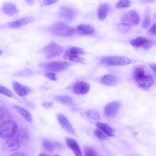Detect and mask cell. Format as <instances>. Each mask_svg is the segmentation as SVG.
Wrapping results in <instances>:
<instances>
[{
    "label": "cell",
    "instance_id": "cell-1",
    "mask_svg": "<svg viewBox=\"0 0 156 156\" xmlns=\"http://www.w3.org/2000/svg\"><path fill=\"white\" fill-rule=\"evenodd\" d=\"M48 30L53 34L62 37L71 36L75 33L74 28L61 22H57L51 26Z\"/></svg>",
    "mask_w": 156,
    "mask_h": 156
},
{
    "label": "cell",
    "instance_id": "cell-2",
    "mask_svg": "<svg viewBox=\"0 0 156 156\" xmlns=\"http://www.w3.org/2000/svg\"><path fill=\"white\" fill-rule=\"evenodd\" d=\"M17 129V125L14 121L5 120L0 124V136L8 139L12 137L16 134Z\"/></svg>",
    "mask_w": 156,
    "mask_h": 156
},
{
    "label": "cell",
    "instance_id": "cell-3",
    "mask_svg": "<svg viewBox=\"0 0 156 156\" xmlns=\"http://www.w3.org/2000/svg\"><path fill=\"white\" fill-rule=\"evenodd\" d=\"M102 63L112 66H122L130 64L131 60L129 58L123 56H106L101 58Z\"/></svg>",
    "mask_w": 156,
    "mask_h": 156
},
{
    "label": "cell",
    "instance_id": "cell-4",
    "mask_svg": "<svg viewBox=\"0 0 156 156\" xmlns=\"http://www.w3.org/2000/svg\"><path fill=\"white\" fill-rule=\"evenodd\" d=\"M64 48L54 42L48 44L44 49V53L47 59H51L60 55Z\"/></svg>",
    "mask_w": 156,
    "mask_h": 156
},
{
    "label": "cell",
    "instance_id": "cell-5",
    "mask_svg": "<svg viewBox=\"0 0 156 156\" xmlns=\"http://www.w3.org/2000/svg\"><path fill=\"white\" fill-rule=\"evenodd\" d=\"M70 65L67 62L55 61L41 64V66L46 70L59 72L65 70Z\"/></svg>",
    "mask_w": 156,
    "mask_h": 156
},
{
    "label": "cell",
    "instance_id": "cell-6",
    "mask_svg": "<svg viewBox=\"0 0 156 156\" xmlns=\"http://www.w3.org/2000/svg\"><path fill=\"white\" fill-rule=\"evenodd\" d=\"M122 23L130 26L136 25L140 22V17L135 10H131L125 14L121 19Z\"/></svg>",
    "mask_w": 156,
    "mask_h": 156
},
{
    "label": "cell",
    "instance_id": "cell-7",
    "mask_svg": "<svg viewBox=\"0 0 156 156\" xmlns=\"http://www.w3.org/2000/svg\"><path fill=\"white\" fill-rule=\"evenodd\" d=\"M76 12L72 8L65 6L60 8L59 17L63 21L67 23L72 22L76 17Z\"/></svg>",
    "mask_w": 156,
    "mask_h": 156
},
{
    "label": "cell",
    "instance_id": "cell-8",
    "mask_svg": "<svg viewBox=\"0 0 156 156\" xmlns=\"http://www.w3.org/2000/svg\"><path fill=\"white\" fill-rule=\"evenodd\" d=\"M131 44L136 47L145 49L151 48L155 44L154 41L142 37H138L130 41Z\"/></svg>",
    "mask_w": 156,
    "mask_h": 156
},
{
    "label": "cell",
    "instance_id": "cell-9",
    "mask_svg": "<svg viewBox=\"0 0 156 156\" xmlns=\"http://www.w3.org/2000/svg\"><path fill=\"white\" fill-rule=\"evenodd\" d=\"M121 106V103L118 101H114L107 104L104 108V112L106 115L112 117L118 113Z\"/></svg>",
    "mask_w": 156,
    "mask_h": 156
},
{
    "label": "cell",
    "instance_id": "cell-10",
    "mask_svg": "<svg viewBox=\"0 0 156 156\" xmlns=\"http://www.w3.org/2000/svg\"><path fill=\"white\" fill-rule=\"evenodd\" d=\"M58 121L62 128L69 133L75 135L74 129L67 118L62 114L59 113L57 115Z\"/></svg>",
    "mask_w": 156,
    "mask_h": 156
},
{
    "label": "cell",
    "instance_id": "cell-11",
    "mask_svg": "<svg viewBox=\"0 0 156 156\" xmlns=\"http://www.w3.org/2000/svg\"><path fill=\"white\" fill-rule=\"evenodd\" d=\"M34 20L33 17L27 16L9 22L8 25L11 28H18L33 22Z\"/></svg>",
    "mask_w": 156,
    "mask_h": 156
},
{
    "label": "cell",
    "instance_id": "cell-12",
    "mask_svg": "<svg viewBox=\"0 0 156 156\" xmlns=\"http://www.w3.org/2000/svg\"><path fill=\"white\" fill-rule=\"evenodd\" d=\"M90 88V85L88 83L83 81H79L74 84L73 90L74 93L84 94L87 93Z\"/></svg>",
    "mask_w": 156,
    "mask_h": 156
},
{
    "label": "cell",
    "instance_id": "cell-13",
    "mask_svg": "<svg viewBox=\"0 0 156 156\" xmlns=\"http://www.w3.org/2000/svg\"><path fill=\"white\" fill-rule=\"evenodd\" d=\"M20 143L16 137H12L5 141L3 144V149L7 151H12L17 150L20 147Z\"/></svg>",
    "mask_w": 156,
    "mask_h": 156
},
{
    "label": "cell",
    "instance_id": "cell-14",
    "mask_svg": "<svg viewBox=\"0 0 156 156\" xmlns=\"http://www.w3.org/2000/svg\"><path fill=\"white\" fill-rule=\"evenodd\" d=\"M12 87L16 93L20 97H24L30 94V89L17 82H14L12 83Z\"/></svg>",
    "mask_w": 156,
    "mask_h": 156
},
{
    "label": "cell",
    "instance_id": "cell-15",
    "mask_svg": "<svg viewBox=\"0 0 156 156\" xmlns=\"http://www.w3.org/2000/svg\"><path fill=\"white\" fill-rule=\"evenodd\" d=\"M66 141L68 146L73 151L76 156H82L80 148L75 140L71 138L67 137Z\"/></svg>",
    "mask_w": 156,
    "mask_h": 156
},
{
    "label": "cell",
    "instance_id": "cell-16",
    "mask_svg": "<svg viewBox=\"0 0 156 156\" xmlns=\"http://www.w3.org/2000/svg\"><path fill=\"white\" fill-rule=\"evenodd\" d=\"M97 127L103 132L107 136L112 137L114 136L115 130L108 124L101 122L96 123Z\"/></svg>",
    "mask_w": 156,
    "mask_h": 156
},
{
    "label": "cell",
    "instance_id": "cell-17",
    "mask_svg": "<svg viewBox=\"0 0 156 156\" xmlns=\"http://www.w3.org/2000/svg\"><path fill=\"white\" fill-rule=\"evenodd\" d=\"M2 10L4 13L10 16L13 15L18 11L16 5L10 2L5 3L2 6Z\"/></svg>",
    "mask_w": 156,
    "mask_h": 156
},
{
    "label": "cell",
    "instance_id": "cell-18",
    "mask_svg": "<svg viewBox=\"0 0 156 156\" xmlns=\"http://www.w3.org/2000/svg\"><path fill=\"white\" fill-rule=\"evenodd\" d=\"M13 108L20 114L27 121L31 122L32 118L29 112L23 107L17 105H14Z\"/></svg>",
    "mask_w": 156,
    "mask_h": 156
},
{
    "label": "cell",
    "instance_id": "cell-19",
    "mask_svg": "<svg viewBox=\"0 0 156 156\" xmlns=\"http://www.w3.org/2000/svg\"><path fill=\"white\" fill-rule=\"evenodd\" d=\"M16 137L20 143H26L28 141L29 135L28 131L25 129H21L18 130L16 133Z\"/></svg>",
    "mask_w": 156,
    "mask_h": 156
},
{
    "label": "cell",
    "instance_id": "cell-20",
    "mask_svg": "<svg viewBox=\"0 0 156 156\" xmlns=\"http://www.w3.org/2000/svg\"><path fill=\"white\" fill-rule=\"evenodd\" d=\"M78 33L82 35H88L92 34L94 31V29L91 26L87 24L79 25L77 27Z\"/></svg>",
    "mask_w": 156,
    "mask_h": 156
},
{
    "label": "cell",
    "instance_id": "cell-21",
    "mask_svg": "<svg viewBox=\"0 0 156 156\" xmlns=\"http://www.w3.org/2000/svg\"><path fill=\"white\" fill-rule=\"evenodd\" d=\"M110 7L106 3H103L101 4L98 7L97 11L98 16V18L101 20L105 19L108 12Z\"/></svg>",
    "mask_w": 156,
    "mask_h": 156
},
{
    "label": "cell",
    "instance_id": "cell-22",
    "mask_svg": "<svg viewBox=\"0 0 156 156\" xmlns=\"http://www.w3.org/2000/svg\"><path fill=\"white\" fill-rule=\"evenodd\" d=\"M85 53V51L79 48L72 46L69 47L66 51L64 55V58L66 59L67 57L70 55H79Z\"/></svg>",
    "mask_w": 156,
    "mask_h": 156
},
{
    "label": "cell",
    "instance_id": "cell-23",
    "mask_svg": "<svg viewBox=\"0 0 156 156\" xmlns=\"http://www.w3.org/2000/svg\"><path fill=\"white\" fill-rule=\"evenodd\" d=\"M117 81L116 78L111 74H106L103 76L101 80V83L107 86H111L114 85Z\"/></svg>",
    "mask_w": 156,
    "mask_h": 156
},
{
    "label": "cell",
    "instance_id": "cell-24",
    "mask_svg": "<svg viewBox=\"0 0 156 156\" xmlns=\"http://www.w3.org/2000/svg\"><path fill=\"white\" fill-rule=\"evenodd\" d=\"M153 82L152 76L151 75L145 76L137 83L143 88L148 87L151 85Z\"/></svg>",
    "mask_w": 156,
    "mask_h": 156
},
{
    "label": "cell",
    "instance_id": "cell-25",
    "mask_svg": "<svg viewBox=\"0 0 156 156\" xmlns=\"http://www.w3.org/2000/svg\"><path fill=\"white\" fill-rule=\"evenodd\" d=\"M55 100L59 103L69 105L73 103V101L72 98L68 96H58L55 97Z\"/></svg>",
    "mask_w": 156,
    "mask_h": 156
},
{
    "label": "cell",
    "instance_id": "cell-26",
    "mask_svg": "<svg viewBox=\"0 0 156 156\" xmlns=\"http://www.w3.org/2000/svg\"><path fill=\"white\" fill-rule=\"evenodd\" d=\"M145 76V71L143 68L140 67H137L134 70L133 77L135 80L137 82Z\"/></svg>",
    "mask_w": 156,
    "mask_h": 156
},
{
    "label": "cell",
    "instance_id": "cell-27",
    "mask_svg": "<svg viewBox=\"0 0 156 156\" xmlns=\"http://www.w3.org/2000/svg\"><path fill=\"white\" fill-rule=\"evenodd\" d=\"M86 115L90 118L94 120H98L100 117L98 113L93 109H89L86 111Z\"/></svg>",
    "mask_w": 156,
    "mask_h": 156
},
{
    "label": "cell",
    "instance_id": "cell-28",
    "mask_svg": "<svg viewBox=\"0 0 156 156\" xmlns=\"http://www.w3.org/2000/svg\"><path fill=\"white\" fill-rule=\"evenodd\" d=\"M84 152L85 156H98L95 151L89 147H85L84 148Z\"/></svg>",
    "mask_w": 156,
    "mask_h": 156
},
{
    "label": "cell",
    "instance_id": "cell-29",
    "mask_svg": "<svg viewBox=\"0 0 156 156\" xmlns=\"http://www.w3.org/2000/svg\"><path fill=\"white\" fill-rule=\"evenodd\" d=\"M131 3V2L129 0H120L116 4V6L119 8H126L129 7Z\"/></svg>",
    "mask_w": 156,
    "mask_h": 156
},
{
    "label": "cell",
    "instance_id": "cell-30",
    "mask_svg": "<svg viewBox=\"0 0 156 156\" xmlns=\"http://www.w3.org/2000/svg\"><path fill=\"white\" fill-rule=\"evenodd\" d=\"M76 62L83 63L84 62V59L79 56V55H70L68 56L66 59Z\"/></svg>",
    "mask_w": 156,
    "mask_h": 156
},
{
    "label": "cell",
    "instance_id": "cell-31",
    "mask_svg": "<svg viewBox=\"0 0 156 156\" xmlns=\"http://www.w3.org/2000/svg\"><path fill=\"white\" fill-rule=\"evenodd\" d=\"M42 144L44 148L49 151H51L54 149V146L53 144L48 140H44L43 141Z\"/></svg>",
    "mask_w": 156,
    "mask_h": 156
},
{
    "label": "cell",
    "instance_id": "cell-32",
    "mask_svg": "<svg viewBox=\"0 0 156 156\" xmlns=\"http://www.w3.org/2000/svg\"><path fill=\"white\" fill-rule=\"evenodd\" d=\"M130 26L123 23L119 24L117 26L118 30L120 33H124L129 30Z\"/></svg>",
    "mask_w": 156,
    "mask_h": 156
},
{
    "label": "cell",
    "instance_id": "cell-33",
    "mask_svg": "<svg viewBox=\"0 0 156 156\" xmlns=\"http://www.w3.org/2000/svg\"><path fill=\"white\" fill-rule=\"evenodd\" d=\"M0 94L9 97H12L13 94L12 91L5 87L0 85Z\"/></svg>",
    "mask_w": 156,
    "mask_h": 156
},
{
    "label": "cell",
    "instance_id": "cell-34",
    "mask_svg": "<svg viewBox=\"0 0 156 156\" xmlns=\"http://www.w3.org/2000/svg\"><path fill=\"white\" fill-rule=\"evenodd\" d=\"M94 134L100 140H105L107 138V136L99 129H95Z\"/></svg>",
    "mask_w": 156,
    "mask_h": 156
},
{
    "label": "cell",
    "instance_id": "cell-35",
    "mask_svg": "<svg viewBox=\"0 0 156 156\" xmlns=\"http://www.w3.org/2000/svg\"><path fill=\"white\" fill-rule=\"evenodd\" d=\"M151 20L150 18L146 16L144 18L142 23V26L144 28H148L150 26L151 23Z\"/></svg>",
    "mask_w": 156,
    "mask_h": 156
},
{
    "label": "cell",
    "instance_id": "cell-36",
    "mask_svg": "<svg viewBox=\"0 0 156 156\" xmlns=\"http://www.w3.org/2000/svg\"><path fill=\"white\" fill-rule=\"evenodd\" d=\"M44 76L50 80L55 81L56 79V76L55 73L52 72H48L45 73Z\"/></svg>",
    "mask_w": 156,
    "mask_h": 156
},
{
    "label": "cell",
    "instance_id": "cell-37",
    "mask_svg": "<svg viewBox=\"0 0 156 156\" xmlns=\"http://www.w3.org/2000/svg\"><path fill=\"white\" fill-rule=\"evenodd\" d=\"M148 32L151 34L156 35V24H154L148 30Z\"/></svg>",
    "mask_w": 156,
    "mask_h": 156
},
{
    "label": "cell",
    "instance_id": "cell-38",
    "mask_svg": "<svg viewBox=\"0 0 156 156\" xmlns=\"http://www.w3.org/2000/svg\"><path fill=\"white\" fill-rule=\"evenodd\" d=\"M57 1V0H44V3L45 5H50L55 3Z\"/></svg>",
    "mask_w": 156,
    "mask_h": 156
},
{
    "label": "cell",
    "instance_id": "cell-39",
    "mask_svg": "<svg viewBox=\"0 0 156 156\" xmlns=\"http://www.w3.org/2000/svg\"><path fill=\"white\" fill-rule=\"evenodd\" d=\"M53 105L52 102L45 103L43 104V106L46 108H49L51 107Z\"/></svg>",
    "mask_w": 156,
    "mask_h": 156
},
{
    "label": "cell",
    "instance_id": "cell-40",
    "mask_svg": "<svg viewBox=\"0 0 156 156\" xmlns=\"http://www.w3.org/2000/svg\"><path fill=\"white\" fill-rule=\"evenodd\" d=\"M11 156H25L22 152H17L13 153Z\"/></svg>",
    "mask_w": 156,
    "mask_h": 156
},
{
    "label": "cell",
    "instance_id": "cell-41",
    "mask_svg": "<svg viewBox=\"0 0 156 156\" xmlns=\"http://www.w3.org/2000/svg\"><path fill=\"white\" fill-rule=\"evenodd\" d=\"M150 66L152 70L155 73H156V65L154 64H151L150 65Z\"/></svg>",
    "mask_w": 156,
    "mask_h": 156
},
{
    "label": "cell",
    "instance_id": "cell-42",
    "mask_svg": "<svg viewBox=\"0 0 156 156\" xmlns=\"http://www.w3.org/2000/svg\"><path fill=\"white\" fill-rule=\"evenodd\" d=\"M4 116V113L3 110L0 108V121L1 120Z\"/></svg>",
    "mask_w": 156,
    "mask_h": 156
},
{
    "label": "cell",
    "instance_id": "cell-43",
    "mask_svg": "<svg viewBox=\"0 0 156 156\" xmlns=\"http://www.w3.org/2000/svg\"><path fill=\"white\" fill-rule=\"evenodd\" d=\"M26 2L28 5H32L33 4L34 2L32 0H27L26 1Z\"/></svg>",
    "mask_w": 156,
    "mask_h": 156
},
{
    "label": "cell",
    "instance_id": "cell-44",
    "mask_svg": "<svg viewBox=\"0 0 156 156\" xmlns=\"http://www.w3.org/2000/svg\"><path fill=\"white\" fill-rule=\"evenodd\" d=\"M38 156H48L45 153H42L40 154Z\"/></svg>",
    "mask_w": 156,
    "mask_h": 156
},
{
    "label": "cell",
    "instance_id": "cell-45",
    "mask_svg": "<svg viewBox=\"0 0 156 156\" xmlns=\"http://www.w3.org/2000/svg\"><path fill=\"white\" fill-rule=\"evenodd\" d=\"M2 51L0 50V55L2 54Z\"/></svg>",
    "mask_w": 156,
    "mask_h": 156
},
{
    "label": "cell",
    "instance_id": "cell-46",
    "mask_svg": "<svg viewBox=\"0 0 156 156\" xmlns=\"http://www.w3.org/2000/svg\"><path fill=\"white\" fill-rule=\"evenodd\" d=\"M54 156H60L59 155H58V154H55L54 155Z\"/></svg>",
    "mask_w": 156,
    "mask_h": 156
}]
</instances>
